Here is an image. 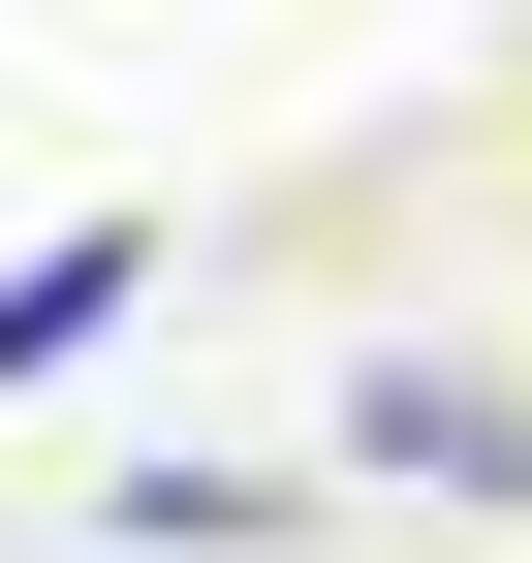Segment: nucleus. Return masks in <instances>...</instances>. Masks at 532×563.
I'll return each mask as SVG.
<instances>
[{"mask_svg": "<svg viewBox=\"0 0 532 563\" xmlns=\"http://www.w3.org/2000/svg\"><path fill=\"white\" fill-rule=\"evenodd\" d=\"M95 313H125V220H63L32 282H0V376H63V344H95Z\"/></svg>", "mask_w": 532, "mask_h": 563, "instance_id": "nucleus-1", "label": "nucleus"}]
</instances>
